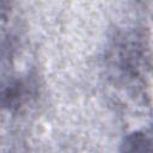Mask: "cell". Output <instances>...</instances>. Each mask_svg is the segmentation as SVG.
<instances>
[{
	"mask_svg": "<svg viewBox=\"0 0 153 153\" xmlns=\"http://www.w3.org/2000/svg\"><path fill=\"white\" fill-rule=\"evenodd\" d=\"M149 141L145 139V136H135L129 142L128 148L124 153H149Z\"/></svg>",
	"mask_w": 153,
	"mask_h": 153,
	"instance_id": "6da1fadb",
	"label": "cell"
}]
</instances>
